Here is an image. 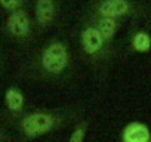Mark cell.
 <instances>
[{"mask_svg": "<svg viewBox=\"0 0 151 142\" xmlns=\"http://www.w3.org/2000/svg\"><path fill=\"white\" fill-rule=\"evenodd\" d=\"M70 64L68 49L62 42H52L45 46L42 52V67L46 73L59 76L67 70Z\"/></svg>", "mask_w": 151, "mask_h": 142, "instance_id": "cell-1", "label": "cell"}, {"mask_svg": "<svg viewBox=\"0 0 151 142\" xmlns=\"http://www.w3.org/2000/svg\"><path fill=\"white\" fill-rule=\"evenodd\" d=\"M59 123V117L52 113H31L21 121V129L28 138H37L53 130Z\"/></svg>", "mask_w": 151, "mask_h": 142, "instance_id": "cell-2", "label": "cell"}, {"mask_svg": "<svg viewBox=\"0 0 151 142\" xmlns=\"http://www.w3.org/2000/svg\"><path fill=\"white\" fill-rule=\"evenodd\" d=\"M80 43L83 50L89 55V56H98L104 52L105 49V40L101 36V33L98 31V28L95 25H88L83 28L82 34H80Z\"/></svg>", "mask_w": 151, "mask_h": 142, "instance_id": "cell-3", "label": "cell"}, {"mask_svg": "<svg viewBox=\"0 0 151 142\" xmlns=\"http://www.w3.org/2000/svg\"><path fill=\"white\" fill-rule=\"evenodd\" d=\"M96 16L102 18H111V19H119L122 16H126L132 14L133 5L126 0H105L96 5Z\"/></svg>", "mask_w": 151, "mask_h": 142, "instance_id": "cell-4", "label": "cell"}, {"mask_svg": "<svg viewBox=\"0 0 151 142\" xmlns=\"http://www.w3.org/2000/svg\"><path fill=\"white\" fill-rule=\"evenodd\" d=\"M122 142H151V130L141 121H132L122 130Z\"/></svg>", "mask_w": 151, "mask_h": 142, "instance_id": "cell-5", "label": "cell"}, {"mask_svg": "<svg viewBox=\"0 0 151 142\" xmlns=\"http://www.w3.org/2000/svg\"><path fill=\"white\" fill-rule=\"evenodd\" d=\"M30 28H31L30 16H28L27 12L22 11V9L12 12L11 16L8 18V30H9L14 36H18V37L27 36V34L30 33Z\"/></svg>", "mask_w": 151, "mask_h": 142, "instance_id": "cell-6", "label": "cell"}, {"mask_svg": "<svg viewBox=\"0 0 151 142\" xmlns=\"http://www.w3.org/2000/svg\"><path fill=\"white\" fill-rule=\"evenodd\" d=\"M56 6L50 0H39L36 3V19L40 25H47L55 18Z\"/></svg>", "mask_w": 151, "mask_h": 142, "instance_id": "cell-7", "label": "cell"}, {"mask_svg": "<svg viewBox=\"0 0 151 142\" xmlns=\"http://www.w3.org/2000/svg\"><path fill=\"white\" fill-rule=\"evenodd\" d=\"M98 31L101 33V36L104 37L105 43L113 42L117 30H119V21L117 19H111V18H102V16H96V21L93 24Z\"/></svg>", "mask_w": 151, "mask_h": 142, "instance_id": "cell-8", "label": "cell"}, {"mask_svg": "<svg viewBox=\"0 0 151 142\" xmlns=\"http://www.w3.org/2000/svg\"><path fill=\"white\" fill-rule=\"evenodd\" d=\"M130 44H132L133 50H136V52H141V53L150 52L151 50V37L147 31H136L132 37Z\"/></svg>", "mask_w": 151, "mask_h": 142, "instance_id": "cell-9", "label": "cell"}, {"mask_svg": "<svg viewBox=\"0 0 151 142\" xmlns=\"http://www.w3.org/2000/svg\"><path fill=\"white\" fill-rule=\"evenodd\" d=\"M5 99H6V104H8L9 110H12V111L18 113L24 107V95L21 93V90H18L15 87L8 89V92L5 95Z\"/></svg>", "mask_w": 151, "mask_h": 142, "instance_id": "cell-10", "label": "cell"}, {"mask_svg": "<svg viewBox=\"0 0 151 142\" xmlns=\"http://www.w3.org/2000/svg\"><path fill=\"white\" fill-rule=\"evenodd\" d=\"M86 132H88V123L86 121L77 124V126H76V129L73 130V133L70 135L68 142H85Z\"/></svg>", "mask_w": 151, "mask_h": 142, "instance_id": "cell-11", "label": "cell"}, {"mask_svg": "<svg viewBox=\"0 0 151 142\" xmlns=\"http://www.w3.org/2000/svg\"><path fill=\"white\" fill-rule=\"evenodd\" d=\"M0 6H3L5 9H8L11 12H15V11L21 9L22 2H19V0H2V2H0Z\"/></svg>", "mask_w": 151, "mask_h": 142, "instance_id": "cell-12", "label": "cell"}]
</instances>
